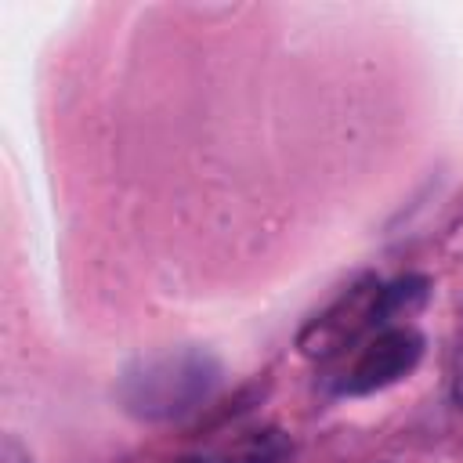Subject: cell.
<instances>
[{
  "label": "cell",
  "mask_w": 463,
  "mask_h": 463,
  "mask_svg": "<svg viewBox=\"0 0 463 463\" xmlns=\"http://www.w3.org/2000/svg\"><path fill=\"white\" fill-rule=\"evenodd\" d=\"M221 383V362L206 347H163L134 358L116 380V402L141 423H170L199 409Z\"/></svg>",
  "instance_id": "obj_1"
},
{
  "label": "cell",
  "mask_w": 463,
  "mask_h": 463,
  "mask_svg": "<svg viewBox=\"0 0 463 463\" xmlns=\"http://www.w3.org/2000/svg\"><path fill=\"white\" fill-rule=\"evenodd\" d=\"M427 293H430V282H427L423 275H405V279L383 282L380 322H383V326H394V318H405V315H412L416 307H423Z\"/></svg>",
  "instance_id": "obj_5"
},
{
  "label": "cell",
  "mask_w": 463,
  "mask_h": 463,
  "mask_svg": "<svg viewBox=\"0 0 463 463\" xmlns=\"http://www.w3.org/2000/svg\"><path fill=\"white\" fill-rule=\"evenodd\" d=\"M170 463H210V459H203V456H177V459H170Z\"/></svg>",
  "instance_id": "obj_8"
},
{
  "label": "cell",
  "mask_w": 463,
  "mask_h": 463,
  "mask_svg": "<svg viewBox=\"0 0 463 463\" xmlns=\"http://www.w3.org/2000/svg\"><path fill=\"white\" fill-rule=\"evenodd\" d=\"M0 463H29V452H22V445L14 438H4V449H0Z\"/></svg>",
  "instance_id": "obj_7"
},
{
  "label": "cell",
  "mask_w": 463,
  "mask_h": 463,
  "mask_svg": "<svg viewBox=\"0 0 463 463\" xmlns=\"http://www.w3.org/2000/svg\"><path fill=\"white\" fill-rule=\"evenodd\" d=\"M380 300H383V282L376 275L358 279L347 286L326 311H318L297 336V347L311 362H333L347 347H354L369 329L383 326L380 322Z\"/></svg>",
  "instance_id": "obj_2"
},
{
  "label": "cell",
  "mask_w": 463,
  "mask_h": 463,
  "mask_svg": "<svg viewBox=\"0 0 463 463\" xmlns=\"http://www.w3.org/2000/svg\"><path fill=\"white\" fill-rule=\"evenodd\" d=\"M452 394L463 405V333H459V344H456V354H452Z\"/></svg>",
  "instance_id": "obj_6"
},
{
  "label": "cell",
  "mask_w": 463,
  "mask_h": 463,
  "mask_svg": "<svg viewBox=\"0 0 463 463\" xmlns=\"http://www.w3.org/2000/svg\"><path fill=\"white\" fill-rule=\"evenodd\" d=\"M286 456H289V438L279 427H257L239 434L224 449L221 463H282Z\"/></svg>",
  "instance_id": "obj_4"
},
{
  "label": "cell",
  "mask_w": 463,
  "mask_h": 463,
  "mask_svg": "<svg viewBox=\"0 0 463 463\" xmlns=\"http://www.w3.org/2000/svg\"><path fill=\"white\" fill-rule=\"evenodd\" d=\"M423 358V336L405 326H380L351 358V365L340 373L336 391L340 394H373L383 391L391 383H398L402 376H409L416 369V362Z\"/></svg>",
  "instance_id": "obj_3"
}]
</instances>
